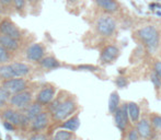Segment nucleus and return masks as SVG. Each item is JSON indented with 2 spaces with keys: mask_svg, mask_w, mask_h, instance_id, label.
<instances>
[{
  "mask_svg": "<svg viewBox=\"0 0 161 140\" xmlns=\"http://www.w3.org/2000/svg\"><path fill=\"white\" fill-rule=\"evenodd\" d=\"M11 78H15L14 71L11 66V64H3L0 65V79L2 80H8Z\"/></svg>",
  "mask_w": 161,
  "mask_h": 140,
  "instance_id": "nucleus-21",
  "label": "nucleus"
},
{
  "mask_svg": "<svg viewBox=\"0 0 161 140\" xmlns=\"http://www.w3.org/2000/svg\"><path fill=\"white\" fill-rule=\"evenodd\" d=\"M127 110H128L129 119H130L133 123L137 124V121L140 119V108H139V106H138V104L134 102H128Z\"/></svg>",
  "mask_w": 161,
  "mask_h": 140,
  "instance_id": "nucleus-20",
  "label": "nucleus"
},
{
  "mask_svg": "<svg viewBox=\"0 0 161 140\" xmlns=\"http://www.w3.org/2000/svg\"><path fill=\"white\" fill-rule=\"evenodd\" d=\"M40 65L45 69H49V70H53V69H57L59 68L62 65L60 62L56 59L55 57L53 56H48V57H44L43 59H41L40 62Z\"/></svg>",
  "mask_w": 161,
  "mask_h": 140,
  "instance_id": "nucleus-19",
  "label": "nucleus"
},
{
  "mask_svg": "<svg viewBox=\"0 0 161 140\" xmlns=\"http://www.w3.org/2000/svg\"><path fill=\"white\" fill-rule=\"evenodd\" d=\"M43 106L44 105H42L41 103H38L35 101V102H33V103L31 102L30 104L26 105L25 107H23L20 110H21L22 114H23L31 123V121H32L33 118H35L37 115H40L42 112H44V110H43Z\"/></svg>",
  "mask_w": 161,
  "mask_h": 140,
  "instance_id": "nucleus-15",
  "label": "nucleus"
},
{
  "mask_svg": "<svg viewBox=\"0 0 161 140\" xmlns=\"http://www.w3.org/2000/svg\"><path fill=\"white\" fill-rule=\"evenodd\" d=\"M3 126L7 130H10V132H13L15 129V126L12 125L11 123H9V121H3Z\"/></svg>",
  "mask_w": 161,
  "mask_h": 140,
  "instance_id": "nucleus-34",
  "label": "nucleus"
},
{
  "mask_svg": "<svg viewBox=\"0 0 161 140\" xmlns=\"http://www.w3.org/2000/svg\"><path fill=\"white\" fill-rule=\"evenodd\" d=\"M74 132L67 129L58 130L55 134L53 140H74Z\"/></svg>",
  "mask_w": 161,
  "mask_h": 140,
  "instance_id": "nucleus-23",
  "label": "nucleus"
},
{
  "mask_svg": "<svg viewBox=\"0 0 161 140\" xmlns=\"http://www.w3.org/2000/svg\"><path fill=\"white\" fill-rule=\"evenodd\" d=\"M28 140H47V136L43 132H35Z\"/></svg>",
  "mask_w": 161,
  "mask_h": 140,
  "instance_id": "nucleus-30",
  "label": "nucleus"
},
{
  "mask_svg": "<svg viewBox=\"0 0 161 140\" xmlns=\"http://www.w3.org/2000/svg\"><path fill=\"white\" fill-rule=\"evenodd\" d=\"M119 95L116 91L112 92L108 98V112L111 114H114L116 112V110L119 107Z\"/></svg>",
  "mask_w": 161,
  "mask_h": 140,
  "instance_id": "nucleus-22",
  "label": "nucleus"
},
{
  "mask_svg": "<svg viewBox=\"0 0 161 140\" xmlns=\"http://www.w3.org/2000/svg\"><path fill=\"white\" fill-rule=\"evenodd\" d=\"M13 3L18 11H21L25 6V0H13Z\"/></svg>",
  "mask_w": 161,
  "mask_h": 140,
  "instance_id": "nucleus-32",
  "label": "nucleus"
},
{
  "mask_svg": "<svg viewBox=\"0 0 161 140\" xmlns=\"http://www.w3.org/2000/svg\"><path fill=\"white\" fill-rule=\"evenodd\" d=\"M0 45L11 51H17L20 46L19 40L13 38V37H11V36H8L6 34H2V33H0Z\"/></svg>",
  "mask_w": 161,
  "mask_h": 140,
  "instance_id": "nucleus-16",
  "label": "nucleus"
},
{
  "mask_svg": "<svg viewBox=\"0 0 161 140\" xmlns=\"http://www.w3.org/2000/svg\"><path fill=\"white\" fill-rule=\"evenodd\" d=\"M54 99H55V87L51 84H47L37 93L35 101L45 106V105H48Z\"/></svg>",
  "mask_w": 161,
  "mask_h": 140,
  "instance_id": "nucleus-11",
  "label": "nucleus"
},
{
  "mask_svg": "<svg viewBox=\"0 0 161 140\" xmlns=\"http://www.w3.org/2000/svg\"><path fill=\"white\" fill-rule=\"evenodd\" d=\"M68 1H69V2H77L78 0H68Z\"/></svg>",
  "mask_w": 161,
  "mask_h": 140,
  "instance_id": "nucleus-36",
  "label": "nucleus"
},
{
  "mask_svg": "<svg viewBox=\"0 0 161 140\" xmlns=\"http://www.w3.org/2000/svg\"><path fill=\"white\" fill-rule=\"evenodd\" d=\"M97 8L101 9L106 14L114 15L121 12L122 4L117 0H94Z\"/></svg>",
  "mask_w": 161,
  "mask_h": 140,
  "instance_id": "nucleus-8",
  "label": "nucleus"
},
{
  "mask_svg": "<svg viewBox=\"0 0 161 140\" xmlns=\"http://www.w3.org/2000/svg\"><path fill=\"white\" fill-rule=\"evenodd\" d=\"M11 2H13V0H0V3H1L2 6H4V7L10 6Z\"/></svg>",
  "mask_w": 161,
  "mask_h": 140,
  "instance_id": "nucleus-35",
  "label": "nucleus"
},
{
  "mask_svg": "<svg viewBox=\"0 0 161 140\" xmlns=\"http://www.w3.org/2000/svg\"><path fill=\"white\" fill-rule=\"evenodd\" d=\"M10 98H11L10 92L7 91L3 87H0V108L6 105V103L10 100Z\"/></svg>",
  "mask_w": 161,
  "mask_h": 140,
  "instance_id": "nucleus-24",
  "label": "nucleus"
},
{
  "mask_svg": "<svg viewBox=\"0 0 161 140\" xmlns=\"http://www.w3.org/2000/svg\"><path fill=\"white\" fill-rule=\"evenodd\" d=\"M114 121L115 126L117 127V129L124 134L126 132L129 121V115H128V110H127V103L126 104L121 105L116 110V112L114 113Z\"/></svg>",
  "mask_w": 161,
  "mask_h": 140,
  "instance_id": "nucleus-6",
  "label": "nucleus"
},
{
  "mask_svg": "<svg viewBox=\"0 0 161 140\" xmlns=\"http://www.w3.org/2000/svg\"><path fill=\"white\" fill-rule=\"evenodd\" d=\"M10 60V55H9V51L2 47L0 45V65L7 64Z\"/></svg>",
  "mask_w": 161,
  "mask_h": 140,
  "instance_id": "nucleus-26",
  "label": "nucleus"
},
{
  "mask_svg": "<svg viewBox=\"0 0 161 140\" xmlns=\"http://www.w3.org/2000/svg\"><path fill=\"white\" fill-rule=\"evenodd\" d=\"M14 71L15 78H22V77H25L30 73L31 68L29 65L24 64V62H14L11 64Z\"/></svg>",
  "mask_w": 161,
  "mask_h": 140,
  "instance_id": "nucleus-18",
  "label": "nucleus"
},
{
  "mask_svg": "<svg viewBox=\"0 0 161 140\" xmlns=\"http://www.w3.org/2000/svg\"><path fill=\"white\" fill-rule=\"evenodd\" d=\"M22 117H23V115H22L21 110L14 107L4 108L1 112V118L3 119V121H9L12 125H14L15 127L21 126Z\"/></svg>",
  "mask_w": 161,
  "mask_h": 140,
  "instance_id": "nucleus-9",
  "label": "nucleus"
},
{
  "mask_svg": "<svg viewBox=\"0 0 161 140\" xmlns=\"http://www.w3.org/2000/svg\"><path fill=\"white\" fill-rule=\"evenodd\" d=\"M33 100V93L30 90H23L21 92L18 93L11 94V98L9 100L10 105L18 110H22L23 107H25L26 105H29Z\"/></svg>",
  "mask_w": 161,
  "mask_h": 140,
  "instance_id": "nucleus-5",
  "label": "nucleus"
},
{
  "mask_svg": "<svg viewBox=\"0 0 161 140\" xmlns=\"http://www.w3.org/2000/svg\"><path fill=\"white\" fill-rule=\"evenodd\" d=\"M149 118H150L153 127L156 128V129L161 130V115L157 114V113H151Z\"/></svg>",
  "mask_w": 161,
  "mask_h": 140,
  "instance_id": "nucleus-25",
  "label": "nucleus"
},
{
  "mask_svg": "<svg viewBox=\"0 0 161 140\" xmlns=\"http://www.w3.org/2000/svg\"><path fill=\"white\" fill-rule=\"evenodd\" d=\"M78 69L87 70V71H97L99 68L96 66H92V65H82V66H78Z\"/></svg>",
  "mask_w": 161,
  "mask_h": 140,
  "instance_id": "nucleus-33",
  "label": "nucleus"
},
{
  "mask_svg": "<svg viewBox=\"0 0 161 140\" xmlns=\"http://www.w3.org/2000/svg\"><path fill=\"white\" fill-rule=\"evenodd\" d=\"M150 80L156 89H161V79L158 77V74L156 72L153 71V73L150 74Z\"/></svg>",
  "mask_w": 161,
  "mask_h": 140,
  "instance_id": "nucleus-29",
  "label": "nucleus"
},
{
  "mask_svg": "<svg viewBox=\"0 0 161 140\" xmlns=\"http://www.w3.org/2000/svg\"><path fill=\"white\" fill-rule=\"evenodd\" d=\"M29 82L28 80L22 78H11L8 80H3L2 82V87L9 91L11 94L18 93V92H21L23 90L28 89Z\"/></svg>",
  "mask_w": 161,
  "mask_h": 140,
  "instance_id": "nucleus-7",
  "label": "nucleus"
},
{
  "mask_svg": "<svg viewBox=\"0 0 161 140\" xmlns=\"http://www.w3.org/2000/svg\"><path fill=\"white\" fill-rule=\"evenodd\" d=\"M133 38H135L140 45H142L147 53L153 55L160 46L161 32L153 24H146L134 32Z\"/></svg>",
  "mask_w": 161,
  "mask_h": 140,
  "instance_id": "nucleus-1",
  "label": "nucleus"
},
{
  "mask_svg": "<svg viewBox=\"0 0 161 140\" xmlns=\"http://www.w3.org/2000/svg\"><path fill=\"white\" fill-rule=\"evenodd\" d=\"M0 33L11 36L13 38H17V40H20L22 36L20 29L9 19H4L3 21H1V23H0Z\"/></svg>",
  "mask_w": 161,
  "mask_h": 140,
  "instance_id": "nucleus-12",
  "label": "nucleus"
},
{
  "mask_svg": "<svg viewBox=\"0 0 161 140\" xmlns=\"http://www.w3.org/2000/svg\"><path fill=\"white\" fill-rule=\"evenodd\" d=\"M96 32L102 37H112L117 31V22L111 14L100 15L94 24Z\"/></svg>",
  "mask_w": 161,
  "mask_h": 140,
  "instance_id": "nucleus-2",
  "label": "nucleus"
},
{
  "mask_svg": "<svg viewBox=\"0 0 161 140\" xmlns=\"http://www.w3.org/2000/svg\"><path fill=\"white\" fill-rule=\"evenodd\" d=\"M49 124V114L47 112H42L40 115L33 118L30 124L31 132H40L47 128Z\"/></svg>",
  "mask_w": 161,
  "mask_h": 140,
  "instance_id": "nucleus-10",
  "label": "nucleus"
},
{
  "mask_svg": "<svg viewBox=\"0 0 161 140\" xmlns=\"http://www.w3.org/2000/svg\"><path fill=\"white\" fill-rule=\"evenodd\" d=\"M121 55V49L117 45L108 44L105 45L100 51V62L102 65H111Z\"/></svg>",
  "mask_w": 161,
  "mask_h": 140,
  "instance_id": "nucleus-4",
  "label": "nucleus"
},
{
  "mask_svg": "<svg viewBox=\"0 0 161 140\" xmlns=\"http://www.w3.org/2000/svg\"><path fill=\"white\" fill-rule=\"evenodd\" d=\"M78 108V104L74 99H66L60 103V105L52 113L53 119L55 121H63L69 118L70 116L75 114V112Z\"/></svg>",
  "mask_w": 161,
  "mask_h": 140,
  "instance_id": "nucleus-3",
  "label": "nucleus"
},
{
  "mask_svg": "<svg viewBox=\"0 0 161 140\" xmlns=\"http://www.w3.org/2000/svg\"><path fill=\"white\" fill-rule=\"evenodd\" d=\"M60 127L63 129H67L70 132H75L78 130V128L80 127V118H79L78 114H75L72 116H70L69 118H67L66 121H64V123L62 124Z\"/></svg>",
  "mask_w": 161,
  "mask_h": 140,
  "instance_id": "nucleus-17",
  "label": "nucleus"
},
{
  "mask_svg": "<svg viewBox=\"0 0 161 140\" xmlns=\"http://www.w3.org/2000/svg\"><path fill=\"white\" fill-rule=\"evenodd\" d=\"M147 140H155V139H151V138H149V139H147Z\"/></svg>",
  "mask_w": 161,
  "mask_h": 140,
  "instance_id": "nucleus-37",
  "label": "nucleus"
},
{
  "mask_svg": "<svg viewBox=\"0 0 161 140\" xmlns=\"http://www.w3.org/2000/svg\"><path fill=\"white\" fill-rule=\"evenodd\" d=\"M140 135L138 132L137 128H130L127 132V140H140Z\"/></svg>",
  "mask_w": 161,
  "mask_h": 140,
  "instance_id": "nucleus-28",
  "label": "nucleus"
},
{
  "mask_svg": "<svg viewBox=\"0 0 161 140\" xmlns=\"http://www.w3.org/2000/svg\"><path fill=\"white\" fill-rule=\"evenodd\" d=\"M138 132H139L140 137L142 139H149L153 134V125H151L150 118H147V117H142L139 121H137V125H136Z\"/></svg>",
  "mask_w": 161,
  "mask_h": 140,
  "instance_id": "nucleus-14",
  "label": "nucleus"
},
{
  "mask_svg": "<svg viewBox=\"0 0 161 140\" xmlns=\"http://www.w3.org/2000/svg\"><path fill=\"white\" fill-rule=\"evenodd\" d=\"M115 84L117 85V88L119 89H124L129 84L128 82V79L125 78V77H117L116 80H115Z\"/></svg>",
  "mask_w": 161,
  "mask_h": 140,
  "instance_id": "nucleus-27",
  "label": "nucleus"
},
{
  "mask_svg": "<svg viewBox=\"0 0 161 140\" xmlns=\"http://www.w3.org/2000/svg\"><path fill=\"white\" fill-rule=\"evenodd\" d=\"M45 55V49L44 46L40 43H35L32 44L28 49H26V58H28L30 62H38L41 59L44 58Z\"/></svg>",
  "mask_w": 161,
  "mask_h": 140,
  "instance_id": "nucleus-13",
  "label": "nucleus"
},
{
  "mask_svg": "<svg viewBox=\"0 0 161 140\" xmlns=\"http://www.w3.org/2000/svg\"><path fill=\"white\" fill-rule=\"evenodd\" d=\"M153 72H156L161 79V60H156L153 62Z\"/></svg>",
  "mask_w": 161,
  "mask_h": 140,
  "instance_id": "nucleus-31",
  "label": "nucleus"
}]
</instances>
